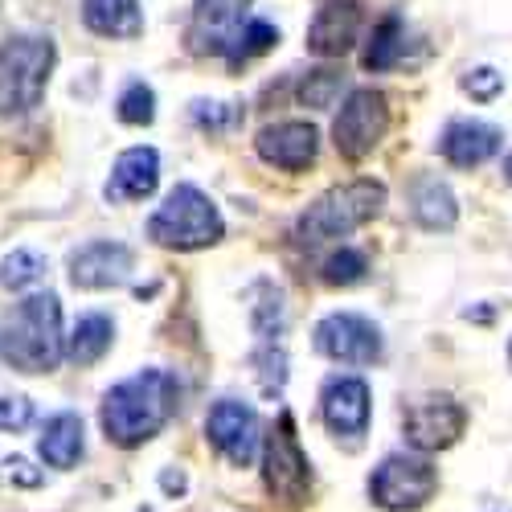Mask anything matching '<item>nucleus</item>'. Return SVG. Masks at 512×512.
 <instances>
[{
  "label": "nucleus",
  "instance_id": "nucleus-18",
  "mask_svg": "<svg viewBox=\"0 0 512 512\" xmlns=\"http://www.w3.org/2000/svg\"><path fill=\"white\" fill-rule=\"evenodd\" d=\"M160 185V156L156 148H127L111 164L107 181V201H144Z\"/></svg>",
  "mask_w": 512,
  "mask_h": 512
},
{
  "label": "nucleus",
  "instance_id": "nucleus-3",
  "mask_svg": "<svg viewBox=\"0 0 512 512\" xmlns=\"http://www.w3.org/2000/svg\"><path fill=\"white\" fill-rule=\"evenodd\" d=\"M381 205H386V185L381 181H349L340 189H328L324 197H316L300 213V222H295V238L308 242V246L345 238V234L361 230L365 222H373L381 213Z\"/></svg>",
  "mask_w": 512,
  "mask_h": 512
},
{
  "label": "nucleus",
  "instance_id": "nucleus-22",
  "mask_svg": "<svg viewBox=\"0 0 512 512\" xmlns=\"http://www.w3.org/2000/svg\"><path fill=\"white\" fill-rule=\"evenodd\" d=\"M111 340H115V324L103 316V312H91V316H82L66 340V357L78 365V369H87L95 361H103V353L111 349Z\"/></svg>",
  "mask_w": 512,
  "mask_h": 512
},
{
  "label": "nucleus",
  "instance_id": "nucleus-17",
  "mask_svg": "<svg viewBox=\"0 0 512 512\" xmlns=\"http://www.w3.org/2000/svg\"><path fill=\"white\" fill-rule=\"evenodd\" d=\"M500 140H504L500 127H492V123L455 119L447 132H443V140H439V152H443V160L455 164V168H480L484 160L496 156Z\"/></svg>",
  "mask_w": 512,
  "mask_h": 512
},
{
  "label": "nucleus",
  "instance_id": "nucleus-14",
  "mask_svg": "<svg viewBox=\"0 0 512 512\" xmlns=\"http://www.w3.org/2000/svg\"><path fill=\"white\" fill-rule=\"evenodd\" d=\"M132 250L123 242H87L70 254V283L82 291H107L132 275Z\"/></svg>",
  "mask_w": 512,
  "mask_h": 512
},
{
  "label": "nucleus",
  "instance_id": "nucleus-2",
  "mask_svg": "<svg viewBox=\"0 0 512 512\" xmlns=\"http://www.w3.org/2000/svg\"><path fill=\"white\" fill-rule=\"evenodd\" d=\"M66 353L58 295L37 291L0 316V361L17 373H54Z\"/></svg>",
  "mask_w": 512,
  "mask_h": 512
},
{
  "label": "nucleus",
  "instance_id": "nucleus-23",
  "mask_svg": "<svg viewBox=\"0 0 512 512\" xmlns=\"http://www.w3.org/2000/svg\"><path fill=\"white\" fill-rule=\"evenodd\" d=\"M402 54H406V25H402L398 13H390V17H381V21L373 25V33H369L365 70H373V74L394 70V66L402 62Z\"/></svg>",
  "mask_w": 512,
  "mask_h": 512
},
{
  "label": "nucleus",
  "instance_id": "nucleus-16",
  "mask_svg": "<svg viewBox=\"0 0 512 512\" xmlns=\"http://www.w3.org/2000/svg\"><path fill=\"white\" fill-rule=\"evenodd\" d=\"M357 29H361V9L353 0H332V5H324L316 13V21L308 29V50L320 58H340L353 50Z\"/></svg>",
  "mask_w": 512,
  "mask_h": 512
},
{
  "label": "nucleus",
  "instance_id": "nucleus-1",
  "mask_svg": "<svg viewBox=\"0 0 512 512\" xmlns=\"http://www.w3.org/2000/svg\"><path fill=\"white\" fill-rule=\"evenodd\" d=\"M177 398H181V386L168 369H140L127 381H119V386H111L99 410L107 443L115 447L148 443L177 414Z\"/></svg>",
  "mask_w": 512,
  "mask_h": 512
},
{
  "label": "nucleus",
  "instance_id": "nucleus-15",
  "mask_svg": "<svg viewBox=\"0 0 512 512\" xmlns=\"http://www.w3.org/2000/svg\"><path fill=\"white\" fill-rule=\"evenodd\" d=\"M259 156L275 168H287V173H300L316 160V148H320V132L304 119H287V123H275V127H263L259 140H254Z\"/></svg>",
  "mask_w": 512,
  "mask_h": 512
},
{
  "label": "nucleus",
  "instance_id": "nucleus-11",
  "mask_svg": "<svg viewBox=\"0 0 512 512\" xmlns=\"http://www.w3.org/2000/svg\"><path fill=\"white\" fill-rule=\"evenodd\" d=\"M205 435H209V443L218 447L234 467H250L254 455H259L263 426H259V414H254V406L234 402V398H222L218 406L209 410V418H205Z\"/></svg>",
  "mask_w": 512,
  "mask_h": 512
},
{
  "label": "nucleus",
  "instance_id": "nucleus-5",
  "mask_svg": "<svg viewBox=\"0 0 512 512\" xmlns=\"http://www.w3.org/2000/svg\"><path fill=\"white\" fill-rule=\"evenodd\" d=\"M222 234L226 226H222L218 205L197 185H177L148 222V238L168 250H201V246L222 242Z\"/></svg>",
  "mask_w": 512,
  "mask_h": 512
},
{
  "label": "nucleus",
  "instance_id": "nucleus-12",
  "mask_svg": "<svg viewBox=\"0 0 512 512\" xmlns=\"http://www.w3.org/2000/svg\"><path fill=\"white\" fill-rule=\"evenodd\" d=\"M320 414L336 439L361 443V435L369 431V414H373L369 386L361 377H328L320 394Z\"/></svg>",
  "mask_w": 512,
  "mask_h": 512
},
{
  "label": "nucleus",
  "instance_id": "nucleus-26",
  "mask_svg": "<svg viewBox=\"0 0 512 512\" xmlns=\"http://www.w3.org/2000/svg\"><path fill=\"white\" fill-rule=\"evenodd\" d=\"M275 41H279V29H275V25H267V21H246V29L238 33V41L230 46L226 62H230V66H242V62H250V58L267 54Z\"/></svg>",
  "mask_w": 512,
  "mask_h": 512
},
{
  "label": "nucleus",
  "instance_id": "nucleus-6",
  "mask_svg": "<svg viewBox=\"0 0 512 512\" xmlns=\"http://www.w3.org/2000/svg\"><path fill=\"white\" fill-rule=\"evenodd\" d=\"M435 488H439L435 463L426 455H406V451L386 455L369 476V496L386 512H414L435 496Z\"/></svg>",
  "mask_w": 512,
  "mask_h": 512
},
{
  "label": "nucleus",
  "instance_id": "nucleus-4",
  "mask_svg": "<svg viewBox=\"0 0 512 512\" xmlns=\"http://www.w3.org/2000/svg\"><path fill=\"white\" fill-rule=\"evenodd\" d=\"M54 41L50 37H9L0 46V115H29L41 107L54 70Z\"/></svg>",
  "mask_w": 512,
  "mask_h": 512
},
{
  "label": "nucleus",
  "instance_id": "nucleus-21",
  "mask_svg": "<svg viewBox=\"0 0 512 512\" xmlns=\"http://www.w3.org/2000/svg\"><path fill=\"white\" fill-rule=\"evenodd\" d=\"M410 209H414V222L422 230H451L455 218H459V205H455V193L439 181V177H426L414 185L410 193Z\"/></svg>",
  "mask_w": 512,
  "mask_h": 512
},
{
  "label": "nucleus",
  "instance_id": "nucleus-7",
  "mask_svg": "<svg viewBox=\"0 0 512 512\" xmlns=\"http://www.w3.org/2000/svg\"><path fill=\"white\" fill-rule=\"evenodd\" d=\"M263 476H267V492L283 504H304L308 488H312V463L300 447V435H295V418L283 410L275 431L267 435L263 447Z\"/></svg>",
  "mask_w": 512,
  "mask_h": 512
},
{
  "label": "nucleus",
  "instance_id": "nucleus-24",
  "mask_svg": "<svg viewBox=\"0 0 512 512\" xmlns=\"http://www.w3.org/2000/svg\"><path fill=\"white\" fill-rule=\"evenodd\" d=\"M46 279V259H41L37 250H13L0 259V287H9V291H25L33 283Z\"/></svg>",
  "mask_w": 512,
  "mask_h": 512
},
{
  "label": "nucleus",
  "instance_id": "nucleus-35",
  "mask_svg": "<svg viewBox=\"0 0 512 512\" xmlns=\"http://www.w3.org/2000/svg\"><path fill=\"white\" fill-rule=\"evenodd\" d=\"M508 361H512V345H508Z\"/></svg>",
  "mask_w": 512,
  "mask_h": 512
},
{
  "label": "nucleus",
  "instance_id": "nucleus-28",
  "mask_svg": "<svg viewBox=\"0 0 512 512\" xmlns=\"http://www.w3.org/2000/svg\"><path fill=\"white\" fill-rule=\"evenodd\" d=\"M119 119L132 123V127H148L156 119V95H152V87H144V82H132V87L119 95Z\"/></svg>",
  "mask_w": 512,
  "mask_h": 512
},
{
  "label": "nucleus",
  "instance_id": "nucleus-29",
  "mask_svg": "<svg viewBox=\"0 0 512 512\" xmlns=\"http://www.w3.org/2000/svg\"><path fill=\"white\" fill-rule=\"evenodd\" d=\"M193 123L201 127V132H226V127H234L242 119V111L234 103H193Z\"/></svg>",
  "mask_w": 512,
  "mask_h": 512
},
{
  "label": "nucleus",
  "instance_id": "nucleus-9",
  "mask_svg": "<svg viewBox=\"0 0 512 512\" xmlns=\"http://www.w3.org/2000/svg\"><path fill=\"white\" fill-rule=\"evenodd\" d=\"M250 5L254 0H197L193 17H189V33H185L189 50L197 58H209V54L226 58L230 46L238 41V33L250 21Z\"/></svg>",
  "mask_w": 512,
  "mask_h": 512
},
{
  "label": "nucleus",
  "instance_id": "nucleus-19",
  "mask_svg": "<svg viewBox=\"0 0 512 512\" xmlns=\"http://www.w3.org/2000/svg\"><path fill=\"white\" fill-rule=\"evenodd\" d=\"M82 21L99 37L132 41L144 33V17L136 0H82Z\"/></svg>",
  "mask_w": 512,
  "mask_h": 512
},
{
  "label": "nucleus",
  "instance_id": "nucleus-32",
  "mask_svg": "<svg viewBox=\"0 0 512 512\" xmlns=\"http://www.w3.org/2000/svg\"><path fill=\"white\" fill-rule=\"evenodd\" d=\"M5 480H9V484H17V488H41V480H46V476H41L29 459L13 455V459L5 463Z\"/></svg>",
  "mask_w": 512,
  "mask_h": 512
},
{
  "label": "nucleus",
  "instance_id": "nucleus-31",
  "mask_svg": "<svg viewBox=\"0 0 512 512\" xmlns=\"http://www.w3.org/2000/svg\"><path fill=\"white\" fill-rule=\"evenodd\" d=\"M33 422V402L13 394V398H0V431H25V426Z\"/></svg>",
  "mask_w": 512,
  "mask_h": 512
},
{
  "label": "nucleus",
  "instance_id": "nucleus-25",
  "mask_svg": "<svg viewBox=\"0 0 512 512\" xmlns=\"http://www.w3.org/2000/svg\"><path fill=\"white\" fill-rule=\"evenodd\" d=\"M340 91H345V70L324 66V70L304 74V82H300V103H304V107H316V111H328V107L340 99Z\"/></svg>",
  "mask_w": 512,
  "mask_h": 512
},
{
  "label": "nucleus",
  "instance_id": "nucleus-13",
  "mask_svg": "<svg viewBox=\"0 0 512 512\" xmlns=\"http://www.w3.org/2000/svg\"><path fill=\"white\" fill-rule=\"evenodd\" d=\"M467 426V414L451 398H422L402 414V431L414 451H443L451 447Z\"/></svg>",
  "mask_w": 512,
  "mask_h": 512
},
{
  "label": "nucleus",
  "instance_id": "nucleus-27",
  "mask_svg": "<svg viewBox=\"0 0 512 512\" xmlns=\"http://www.w3.org/2000/svg\"><path fill=\"white\" fill-rule=\"evenodd\" d=\"M365 271H369L365 254L353 250V246H340L336 254H328V263H324V283H332V287H353V283L365 279Z\"/></svg>",
  "mask_w": 512,
  "mask_h": 512
},
{
  "label": "nucleus",
  "instance_id": "nucleus-34",
  "mask_svg": "<svg viewBox=\"0 0 512 512\" xmlns=\"http://www.w3.org/2000/svg\"><path fill=\"white\" fill-rule=\"evenodd\" d=\"M504 181H508V185H512V156H508V160H504Z\"/></svg>",
  "mask_w": 512,
  "mask_h": 512
},
{
  "label": "nucleus",
  "instance_id": "nucleus-33",
  "mask_svg": "<svg viewBox=\"0 0 512 512\" xmlns=\"http://www.w3.org/2000/svg\"><path fill=\"white\" fill-rule=\"evenodd\" d=\"M160 488H164L168 496H181V492H185V476H181V472H164V476H160Z\"/></svg>",
  "mask_w": 512,
  "mask_h": 512
},
{
  "label": "nucleus",
  "instance_id": "nucleus-8",
  "mask_svg": "<svg viewBox=\"0 0 512 512\" xmlns=\"http://www.w3.org/2000/svg\"><path fill=\"white\" fill-rule=\"evenodd\" d=\"M386 127H390V103H386V95L373 91V87H361V91L349 95V103L340 107V115L332 123L336 152L345 156V160H361V156H369L381 144Z\"/></svg>",
  "mask_w": 512,
  "mask_h": 512
},
{
  "label": "nucleus",
  "instance_id": "nucleus-20",
  "mask_svg": "<svg viewBox=\"0 0 512 512\" xmlns=\"http://www.w3.org/2000/svg\"><path fill=\"white\" fill-rule=\"evenodd\" d=\"M37 451L41 459H46L50 467H58V472H70V467L82 459V418L62 410L46 422V431H41L37 439Z\"/></svg>",
  "mask_w": 512,
  "mask_h": 512
},
{
  "label": "nucleus",
  "instance_id": "nucleus-30",
  "mask_svg": "<svg viewBox=\"0 0 512 512\" xmlns=\"http://www.w3.org/2000/svg\"><path fill=\"white\" fill-rule=\"evenodd\" d=\"M463 91L472 99H480V103H488V99H496L504 91V74H496L492 66H480V70H472L463 78Z\"/></svg>",
  "mask_w": 512,
  "mask_h": 512
},
{
  "label": "nucleus",
  "instance_id": "nucleus-10",
  "mask_svg": "<svg viewBox=\"0 0 512 512\" xmlns=\"http://www.w3.org/2000/svg\"><path fill=\"white\" fill-rule=\"evenodd\" d=\"M316 349L340 365H373L381 357V332L357 312H332L316 324Z\"/></svg>",
  "mask_w": 512,
  "mask_h": 512
}]
</instances>
